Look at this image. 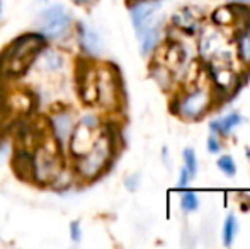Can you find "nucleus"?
<instances>
[{
    "label": "nucleus",
    "mask_w": 250,
    "mask_h": 249,
    "mask_svg": "<svg viewBox=\"0 0 250 249\" xmlns=\"http://www.w3.org/2000/svg\"><path fill=\"white\" fill-rule=\"evenodd\" d=\"M237 2H240V3H250V0H237Z\"/></svg>",
    "instance_id": "21"
},
{
    "label": "nucleus",
    "mask_w": 250,
    "mask_h": 249,
    "mask_svg": "<svg viewBox=\"0 0 250 249\" xmlns=\"http://www.w3.org/2000/svg\"><path fill=\"white\" fill-rule=\"evenodd\" d=\"M44 46L46 38L41 33H26L17 36L0 53V77L17 79L24 75Z\"/></svg>",
    "instance_id": "1"
},
{
    "label": "nucleus",
    "mask_w": 250,
    "mask_h": 249,
    "mask_svg": "<svg viewBox=\"0 0 250 249\" xmlns=\"http://www.w3.org/2000/svg\"><path fill=\"white\" fill-rule=\"evenodd\" d=\"M209 104H211L209 94L203 89H198V91H194V92L188 94V96L181 101L179 111H181L186 118H198L201 114H204V111L209 108Z\"/></svg>",
    "instance_id": "5"
},
{
    "label": "nucleus",
    "mask_w": 250,
    "mask_h": 249,
    "mask_svg": "<svg viewBox=\"0 0 250 249\" xmlns=\"http://www.w3.org/2000/svg\"><path fill=\"white\" fill-rule=\"evenodd\" d=\"M70 236H72V239L75 241V243H79V241L82 239V229H80V224L77 222V220L70 224Z\"/></svg>",
    "instance_id": "17"
},
{
    "label": "nucleus",
    "mask_w": 250,
    "mask_h": 249,
    "mask_svg": "<svg viewBox=\"0 0 250 249\" xmlns=\"http://www.w3.org/2000/svg\"><path fill=\"white\" fill-rule=\"evenodd\" d=\"M73 2H75L77 5H85V3H89L90 0H73Z\"/></svg>",
    "instance_id": "20"
},
{
    "label": "nucleus",
    "mask_w": 250,
    "mask_h": 249,
    "mask_svg": "<svg viewBox=\"0 0 250 249\" xmlns=\"http://www.w3.org/2000/svg\"><path fill=\"white\" fill-rule=\"evenodd\" d=\"M208 150L213 154H216L220 150V143H218L216 136H209V140H208Z\"/></svg>",
    "instance_id": "18"
},
{
    "label": "nucleus",
    "mask_w": 250,
    "mask_h": 249,
    "mask_svg": "<svg viewBox=\"0 0 250 249\" xmlns=\"http://www.w3.org/2000/svg\"><path fill=\"white\" fill-rule=\"evenodd\" d=\"M14 171L22 180H33V154L27 152V149H21L16 152L12 159Z\"/></svg>",
    "instance_id": "8"
},
{
    "label": "nucleus",
    "mask_w": 250,
    "mask_h": 249,
    "mask_svg": "<svg viewBox=\"0 0 250 249\" xmlns=\"http://www.w3.org/2000/svg\"><path fill=\"white\" fill-rule=\"evenodd\" d=\"M189 176H191V174H189V171L184 167V169L181 171V180H179V188H186V186H188Z\"/></svg>",
    "instance_id": "19"
},
{
    "label": "nucleus",
    "mask_w": 250,
    "mask_h": 249,
    "mask_svg": "<svg viewBox=\"0 0 250 249\" xmlns=\"http://www.w3.org/2000/svg\"><path fill=\"white\" fill-rule=\"evenodd\" d=\"M43 2H48V0H43Z\"/></svg>",
    "instance_id": "22"
},
{
    "label": "nucleus",
    "mask_w": 250,
    "mask_h": 249,
    "mask_svg": "<svg viewBox=\"0 0 250 249\" xmlns=\"http://www.w3.org/2000/svg\"><path fill=\"white\" fill-rule=\"evenodd\" d=\"M158 7H160V3L142 2V3H136L131 9V19H133V24H135V29L138 31V34H142L143 31H146L150 26L155 24V23H151V19H153Z\"/></svg>",
    "instance_id": "6"
},
{
    "label": "nucleus",
    "mask_w": 250,
    "mask_h": 249,
    "mask_svg": "<svg viewBox=\"0 0 250 249\" xmlns=\"http://www.w3.org/2000/svg\"><path fill=\"white\" fill-rule=\"evenodd\" d=\"M77 34H79V43L82 46V50L85 51L90 57H96L101 51V40L99 34L96 29L89 26L85 23H79L77 24Z\"/></svg>",
    "instance_id": "7"
},
{
    "label": "nucleus",
    "mask_w": 250,
    "mask_h": 249,
    "mask_svg": "<svg viewBox=\"0 0 250 249\" xmlns=\"http://www.w3.org/2000/svg\"><path fill=\"white\" fill-rule=\"evenodd\" d=\"M72 114L70 113H58L53 118V130H55V135L58 143H63L66 140H70V135L73 132L72 126Z\"/></svg>",
    "instance_id": "9"
},
{
    "label": "nucleus",
    "mask_w": 250,
    "mask_h": 249,
    "mask_svg": "<svg viewBox=\"0 0 250 249\" xmlns=\"http://www.w3.org/2000/svg\"><path fill=\"white\" fill-rule=\"evenodd\" d=\"M235 19V14L231 7H221L213 14V21L218 24H230Z\"/></svg>",
    "instance_id": "13"
},
{
    "label": "nucleus",
    "mask_w": 250,
    "mask_h": 249,
    "mask_svg": "<svg viewBox=\"0 0 250 249\" xmlns=\"http://www.w3.org/2000/svg\"><path fill=\"white\" fill-rule=\"evenodd\" d=\"M240 123H242L240 114H238V113H230V114H227L225 118H221V120L211 123V130L221 133V135H228V133H230L235 126H238Z\"/></svg>",
    "instance_id": "10"
},
{
    "label": "nucleus",
    "mask_w": 250,
    "mask_h": 249,
    "mask_svg": "<svg viewBox=\"0 0 250 249\" xmlns=\"http://www.w3.org/2000/svg\"><path fill=\"white\" fill-rule=\"evenodd\" d=\"M184 160H186V169L189 171L191 176H194L198 173V159H196V154L192 149L184 150Z\"/></svg>",
    "instance_id": "16"
},
{
    "label": "nucleus",
    "mask_w": 250,
    "mask_h": 249,
    "mask_svg": "<svg viewBox=\"0 0 250 249\" xmlns=\"http://www.w3.org/2000/svg\"><path fill=\"white\" fill-rule=\"evenodd\" d=\"M112 136L107 133L97 135L96 142L89 150L75 157V171L82 180H96L102 171L107 167L112 157Z\"/></svg>",
    "instance_id": "2"
},
{
    "label": "nucleus",
    "mask_w": 250,
    "mask_h": 249,
    "mask_svg": "<svg viewBox=\"0 0 250 249\" xmlns=\"http://www.w3.org/2000/svg\"><path fill=\"white\" fill-rule=\"evenodd\" d=\"M218 167H220L221 173L227 174V176H233V174L237 173V164H235L231 156H221L220 159H218Z\"/></svg>",
    "instance_id": "12"
},
{
    "label": "nucleus",
    "mask_w": 250,
    "mask_h": 249,
    "mask_svg": "<svg viewBox=\"0 0 250 249\" xmlns=\"http://www.w3.org/2000/svg\"><path fill=\"white\" fill-rule=\"evenodd\" d=\"M237 232H238V222L233 213H230V215L227 217V220H225V226H223V243L227 244V246H231Z\"/></svg>",
    "instance_id": "11"
},
{
    "label": "nucleus",
    "mask_w": 250,
    "mask_h": 249,
    "mask_svg": "<svg viewBox=\"0 0 250 249\" xmlns=\"http://www.w3.org/2000/svg\"><path fill=\"white\" fill-rule=\"evenodd\" d=\"M198 206H199V198L196 196V193L186 191L184 195H182V208H184L186 212H194Z\"/></svg>",
    "instance_id": "14"
},
{
    "label": "nucleus",
    "mask_w": 250,
    "mask_h": 249,
    "mask_svg": "<svg viewBox=\"0 0 250 249\" xmlns=\"http://www.w3.org/2000/svg\"><path fill=\"white\" fill-rule=\"evenodd\" d=\"M62 173L58 147L51 140H41L33 152V181L53 183Z\"/></svg>",
    "instance_id": "3"
},
{
    "label": "nucleus",
    "mask_w": 250,
    "mask_h": 249,
    "mask_svg": "<svg viewBox=\"0 0 250 249\" xmlns=\"http://www.w3.org/2000/svg\"><path fill=\"white\" fill-rule=\"evenodd\" d=\"M238 55L244 62H250V33H245L238 40Z\"/></svg>",
    "instance_id": "15"
},
{
    "label": "nucleus",
    "mask_w": 250,
    "mask_h": 249,
    "mask_svg": "<svg viewBox=\"0 0 250 249\" xmlns=\"http://www.w3.org/2000/svg\"><path fill=\"white\" fill-rule=\"evenodd\" d=\"M38 29L46 40L62 41L72 29V14L63 3H53L38 16Z\"/></svg>",
    "instance_id": "4"
}]
</instances>
